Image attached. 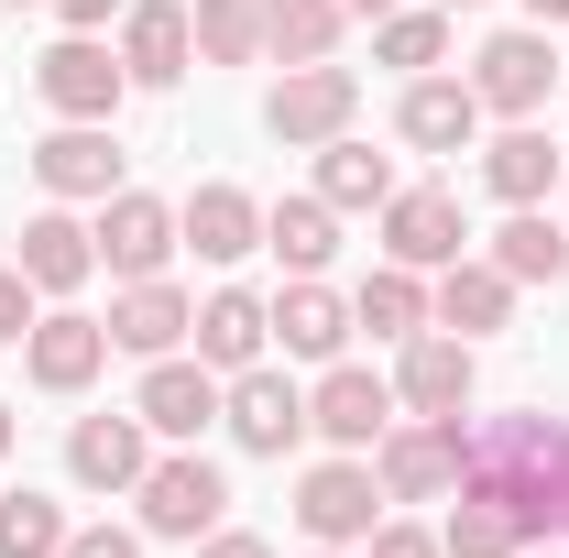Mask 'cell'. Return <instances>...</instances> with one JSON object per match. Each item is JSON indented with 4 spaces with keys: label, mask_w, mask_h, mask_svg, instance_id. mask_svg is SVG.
Returning <instances> with one entry per match:
<instances>
[{
    "label": "cell",
    "mask_w": 569,
    "mask_h": 558,
    "mask_svg": "<svg viewBox=\"0 0 569 558\" xmlns=\"http://www.w3.org/2000/svg\"><path fill=\"white\" fill-rule=\"evenodd\" d=\"M296 526H307L318 548H361V537L383 526V482H372V460H361V449L318 460V471L296 482Z\"/></svg>",
    "instance_id": "obj_1"
},
{
    "label": "cell",
    "mask_w": 569,
    "mask_h": 558,
    "mask_svg": "<svg viewBox=\"0 0 569 558\" xmlns=\"http://www.w3.org/2000/svg\"><path fill=\"white\" fill-rule=\"evenodd\" d=\"M372 482H383V504H438V492L460 482V417L383 427L372 438Z\"/></svg>",
    "instance_id": "obj_2"
},
{
    "label": "cell",
    "mask_w": 569,
    "mask_h": 558,
    "mask_svg": "<svg viewBox=\"0 0 569 558\" xmlns=\"http://www.w3.org/2000/svg\"><path fill=\"white\" fill-rule=\"evenodd\" d=\"M132 492H142V526H153V537H187V548H198L219 515H230V482H219V460H198V449L153 460Z\"/></svg>",
    "instance_id": "obj_3"
},
{
    "label": "cell",
    "mask_w": 569,
    "mask_h": 558,
    "mask_svg": "<svg viewBox=\"0 0 569 558\" xmlns=\"http://www.w3.org/2000/svg\"><path fill=\"white\" fill-rule=\"evenodd\" d=\"M33 88H44L67 121H110V110L132 99V67H121V44H99V33H67V44H44Z\"/></svg>",
    "instance_id": "obj_4"
},
{
    "label": "cell",
    "mask_w": 569,
    "mask_h": 558,
    "mask_svg": "<svg viewBox=\"0 0 569 558\" xmlns=\"http://www.w3.org/2000/svg\"><path fill=\"white\" fill-rule=\"evenodd\" d=\"M351 110H361V77L318 56V67H284V88L263 99V132H274V142H340Z\"/></svg>",
    "instance_id": "obj_5"
},
{
    "label": "cell",
    "mask_w": 569,
    "mask_h": 558,
    "mask_svg": "<svg viewBox=\"0 0 569 558\" xmlns=\"http://www.w3.org/2000/svg\"><path fill=\"white\" fill-rule=\"evenodd\" d=\"M460 241H471V219H460L449 187H395V198H383V252H395L406 275H449Z\"/></svg>",
    "instance_id": "obj_6"
},
{
    "label": "cell",
    "mask_w": 569,
    "mask_h": 558,
    "mask_svg": "<svg viewBox=\"0 0 569 558\" xmlns=\"http://www.w3.org/2000/svg\"><path fill=\"white\" fill-rule=\"evenodd\" d=\"M88 241H99V263H110L121 285L164 275V252H187V241H176V209H164V198H142V187H110Z\"/></svg>",
    "instance_id": "obj_7"
},
{
    "label": "cell",
    "mask_w": 569,
    "mask_h": 558,
    "mask_svg": "<svg viewBox=\"0 0 569 558\" xmlns=\"http://www.w3.org/2000/svg\"><path fill=\"white\" fill-rule=\"evenodd\" d=\"M219 427H230L252 460H284V449L307 438V395H296L284 372H263V361H252V372H230V395H219Z\"/></svg>",
    "instance_id": "obj_8"
},
{
    "label": "cell",
    "mask_w": 569,
    "mask_h": 558,
    "mask_svg": "<svg viewBox=\"0 0 569 558\" xmlns=\"http://www.w3.org/2000/svg\"><path fill=\"white\" fill-rule=\"evenodd\" d=\"M548 88H559V56H548V33H493V44L471 56V99H482V110H503V121L548 110Z\"/></svg>",
    "instance_id": "obj_9"
},
{
    "label": "cell",
    "mask_w": 569,
    "mask_h": 558,
    "mask_svg": "<svg viewBox=\"0 0 569 558\" xmlns=\"http://www.w3.org/2000/svg\"><path fill=\"white\" fill-rule=\"evenodd\" d=\"M307 427H318L329 449H372V438L395 427V383H383V372H351V361H329V383L307 395Z\"/></svg>",
    "instance_id": "obj_10"
},
{
    "label": "cell",
    "mask_w": 569,
    "mask_h": 558,
    "mask_svg": "<svg viewBox=\"0 0 569 558\" xmlns=\"http://www.w3.org/2000/svg\"><path fill=\"white\" fill-rule=\"evenodd\" d=\"M22 361H33V383H44V395H88V383H99V361H110V318L56 307V318H33Z\"/></svg>",
    "instance_id": "obj_11"
},
{
    "label": "cell",
    "mask_w": 569,
    "mask_h": 558,
    "mask_svg": "<svg viewBox=\"0 0 569 558\" xmlns=\"http://www.w3.org/2000/svg\"><path fill=\"white\" fill-rule=\"evenodd\" d=\"M121 67H132V88H176V77L198 67V22L176 0H132L121 11Z\"/></svg>",
    "instance_id": "obj_12"
},
{
    "label": "cell",
    "mask_w": 569,
    "mask_h": 558,
    "mask_svg": "<svg viewBox=\"0 0 569 558\" xmlns=\"http://www.w3.org/2000/svg\"><path fill=\"white\" fill-rule=\"evenodd\" d=\"M427 318H438L449 340H493L503 318H515V275H503V263H471V252H460L449 275L427 285Z\"/></svg>",
    "instance_id": "obj_13"
},
{
    "label": "cell",
    "mask_w": 569,
    "mask_h": 558,
    "mask_svg": "<svg viewBox=\"0 0 569 558\" xmlns=\"http://www.w3.org/2000/svg\"><path fill=\"white\" fill-rule=\"evenodd\" d=\"M395 395H406L417 417H471V340L417 329V340H406V361H395Z\"/></svg>",
    "instance_id": "obj_14"
},
{
    "label": "cell",
    "mask_w": 569,
    "mask_h": 558,
    "mask_svg": "<svg viewBox=\"0 0 569 558\" xmlns=\"http://www.w3.org/2000/svg\"><path fill=\"white\" fill-rule=\"evenodd\" d=\"M132 417L153 427V438H198V427H219V372H209V361H176V350H164V361L142 372Z\"/></svg>",
    "instance_id": "obj_15"
},
{
    "label": "cell",
    "mask_w": 569,
    "mask_h": 558,
    "mask_svg": "<svg viewBox=\"0 0 569 558\" xmlns=\"http://www.w3.org/2000/svg\"><path fill=\"white\" fill-rule=\"evenodd\" d=\"M67 471H77L88 492H132L142 471H153V427H142V417H77Z\"/></svg>",
    "instance_id": "obj_16"
},
{
    "label": "cell",
    "mask_w": 569,
    "mask_h": 558,
    "mask_svg": "<svg viewBox=\"0 0 569 558\" xmlns=\"http://www.w3.org/2000/svg\"><path fill=\"white\" fill-rule=\"evenodd\" d=\"M187 340H198V361H209V372H252V361H263V340H274V307H263L252 285H219L209 307H198V329H187Z\"/></svg>",
    "instance_id": "obj_17"
},
{
    "label": "cell",
    "mask_w": 569,
    "mask_h": 558,
    "mask_svg": "<svg viewBox=\"0 0 569 558\" xmlns=\"http://www.w3.org/2000/svg\"><path fill=\"white\" fill-rule=\"evenodd\" d=\"M176 241H187L198 263H241V252H263V198H241V187H198V198L176 209Z\"/></svg>",
    "instance_id": "obj_18"
},
{
    "label": "cell",
    "mask_w": 569,
    "mask_h": 558,
    "mask_svg": "<svg viewBox=\"0 0 569 558\" xmlns=\"http://www.w3.org/2000/svg\"><path fill=\"white\" fill-rule=\"evenodd\" d=\"M395 132L417 142V153H471V132H482L471 77H417V88H406V110H395Z\"/></svg>",
    "instance_id": "obj_19"
},
{
    "label": "cell",
    "mask_w": 569,
    "mask_h": 558,
    "mask_svg": "<svg viewBox=\"0 0 569 558\" xmlns=\"http://www.w3.org/2000/svg\"><path fill=\"white\" fill-rule=\"evenodd\" d=\"M33 176H44L56 198H110V187H121L110 121H67V132H44V142H33Z\"/></svg>",
    "instance_id": "obj_20"
},
{
    "label": "cell",
    "mask_w": 569,
    "mask_h": 558,
    "mask_svg": "<svg viewBox=\"0 0 569 558\" xmlns=\"http://www.w3.org/2000/svg\"><path fill=\"white\" fill-rule=\"evenodd\" d=\"M187 329H198V307H187L164 275H142V285H121V296H110V350H142V361H164Z\"/></svg>",
    "instance_id": "obj_21"
},
{
    "label": "cell",
    "mask_w": 569,
    "mask_h": 558,
    "mask_svg": "<svg viewBox=\"0 0 569 558\" xmlns=\"http://www.w3.org/2000/svg\"><path fill=\"white\" fill-rule=\"evenodd\" d=\"M11 263L33 275V296H77V285L99 275V241H88L67 209H44V219H22V252H11Z\"/></svg>",
    "instance_id": "obj_22"
},
{
    "label": "cell",
    "mask_w": 569,
    "mask_h": 558,
    "mask_svg": "<svg viewBox=\"0 0 569 558\" xmlns=\"http://www.w3.org/2000/svg\"><path fill=\"white\" fill-rule=\"evenodd\" d=\"M274 340L296 350V361H340V340H351V296H329L318 275H296L274 296Z\"/></svg>",
    "instance_id": "obj_23"
},
{
    "label": "cell",
    "mask_w": 569,
    "mask_h": 558,
    "mask_svg": "<svg viewBox=\"0 0 569 558\" xmlns=\"http://www.w3.org/2000/svg\"><path fill=\"white\" fill-rule=\"evenodd\" d=\"M263 252H274L284 275H318V263L340 252V209H329V198H274V209H263Z\"/></svg>",
    "instance_id": "obj_24"
},
{
    "label": "cell",
    "mask_w": 569,
    "mask_h": 558,
    "mask_svg": "<svg viewBox=\"0 0 569 558\" xmlns=\"http://www.w3.org/2000/svg\"><path fill=\"white\" fill-rule=\"evenodd\" d=\"M482 187H493L503 209H537V198L559 187V153H548V132H526V121H515L503 142H482Z\"/></svg>",
    "instance_id": "obj_25"
},
{
    "label": "cell",
    "mask_w": 569,
    "mask_h": 558,
    "mask_svg": "<svg viewBox=\"0 0 569 558\" xmlns=\"http://www.w3.org/2000/svg\"><path fill=\"white\" fill-rule=\"evenodd\" d=\"M493 263H503L515 285H569V230H559L548 209H515V219L493 230Z\"/></svg>",
    "instance_id": "obj_26"
},
{
    "label": "cell",
    "mask_w": 569,
    "mask_h": 558,
    "mask_svg": "<svg viewBox=\"0 0 569 558\" xmlns=\"http://www.w3.org/2000/svg\"><path fill=\"white\" fill-rule=\"evenodd\" d=\"M340 0H263V56H284V67H318L329 44H340Z\"/></svg>",
    "instance_id": "obj_27"
},
{
    "label": "cell",
    "mask_w": 569,
    "mask_h": 558,
    "mask_svg": "<svg viewBox=\"0 0 569 558\" xmlns=\"http://www.w3.org/2000/svg\"><path fill=\"white\" fill-rule=\"evenodd\" d=\"M318 198H329V209H383V198H395V165H383V153H372V142H318Z\"/></svg>",
    "instance_id": "obj_28"
},
{
    "label": "cell",
    "mask_w": 569,
    "mask_h": 558,
    "mask_svg": "<svg viewBox=\"0 0 569 558\" xmlns=\"http://www.w3.org/2000/svg\"><path fill=\"white\" fill-rule=\"evenodd\" d=\"M351 329H372V340H417V329H427V285L406 275V263L361 275V296H351Z\"/></svg>",
    "instance_id": "obj_29"
},
{
    "label": "cell",
    "mask_w": 569,
    "mask_h": 558,
    "mask_svg": "<svg viewBox=\"0 0 569 558\" xmlns=\"http://www.w3.org/2000/svg\"><path fill=\"white\" fill-rule=\"evenodd\" d=\"M372 56H383V67H438V56H449V11H438V0H417V11H406V0H395V11H383V22H372Z\"/></svg>",
    "instance_id": "obj_30"
},
{
    "label": "cell",
    "mask_w": 569,
    "mask_h": 558,
    "mask_svg": "<svg viewBox=\"0 0 569 558\" xmlns=\"http://www.w3.org/2000/svg\"><path fill=\"white\" fill-rule=\"evenodd\" d=\"M438 548H449V558H526V526L503 515L493 492H460V515L438 526Z\"/></svg>",
    "instance_id": "obj_31"
},
{
    "label": "cell",
    "mask_w": 569,
    "mask_h": 558,
    "mask_svg": "<svg viewBox=\"0 0 569 558\" xmlns=\"http://www.w3.org/2000/svg\"><path fill=\"white\" fill-rule=\"evenodd\" d=\"M187 22H198V56L209 67H252L263 56V0H198Z\"/></svg>",
    "instance_id": "obj_32"
},
{
    "label": "cell",
    "mask_w": 569,
    "mask_h": 558,
    "mask_svg": "<svg viewBox=\"0 0 569 558\" xmlns=\"http://www.w3.org/2000/svg\"><path fill=\"white\" fill-rule=\"evenodd\" d=\"M0 558H67V515H56V492H0Z\"/></svg>",
    "instance_id": "obj_33"
},
{
    "label": "cell",
    "mask_w": 569,
    "mask_h": 558,
    "mask_svg": "<svg viewBox=\"0 0 569 558\" xmlns=\"http://www.w3.org/2000/svg\"><path fill=\"white\" fill-rule=\"evenodd\" d=\"M33 318H44V307H33V275H22V263H0V350L33 340Z\"/></svg>",
    "instance_id": "obj_34"
},
{
    "label": "cell",
    "mask_w": 569,
    "mask_h": 558,
    "mask_svg": "<svg viewBox=\"0 0 569 558\" xmlns=\"http://www.w3.org/2000/svg\"><path fill=\"white\" fill-rule=\"evenodd\" d=\"M361 558H449V548H438L427 526H372V537H361Z\"/></svg>",
    "instance_id": "obj_35"
},
{
    "label": "cell",
    "mask_w": 569,
    "mask_h": 558,
    "mask_svg": "<svg viewBox=\"0 0 569 558\" xmlns=\"http://www.w3.org/2000/svg\"><path fill=\"white\" fill-rule=\"evenodd\" d=\"M67 558H142L132 526H67Z\"/></svg>",
    "instance_id": "obj_36"
},
{
    "label": "cell",
    "mask_w": 569,
    "mask_h": 558,
    "mask_svg": "<svg viewBox=\"0 0 569 558\" xmlns=\"http://www.w3.org/2000/svg\"><path fill=\"white\" fill-rule=\"evenodd\" d=\"M198 558H274V548H263V537H241V526H209V548H198Z\"/></svg>",
    "instance_id": "obj_37"
},
{
    "label": "cell",
    "mask_w": 569,
    "mask_h": 558,
    "mask_svg": "<svg viewBox=\"0 0 569 558\" xmlns=\"http://www.w3.org/2000/svg\"><path fill=\"white\" fill-rule=\"evenodd\" d=\"M110 11H121V0H56V22H67V33H99Z\"/></svg>",
    "instance_id": "obj_38"
},
{
    "label": "cell",
    "mask_w": 569,
    "mask_h": 558,
    "mask_svg": "<svg viewBox=\"0 0 569 558\" xmlns=\"http://www.w3.org/2000/svg\"><path fill=\"white\" fill-rule=\"evenodd\" d=\"M526 22H537V33H548V22H569V0H526Z\"/></svg>",
    "instance_id": "obj_39"
},
{
    "label": "cell",
    "mask_w": 569,
    "mask_h": 558,
    "mask_svg": "<svg viewBox=\"0 0 569 558\" xmlns=\"http://www.w3.org/2000/svg\"><path fill=\"white\" fill-rule=\"evenodd\" d=\"M340 11H372V22H383V11H395V0H340Z\"/></svg>",
    "instance_id": "obj_40"
},
{
    "label": "cell",
    "mask_w": 569,
    "mask_h": 558,
    "mask_svg": "<svg viewBox=\"0 0 569 558\" xmlns=\"http://www.w3.org/2000/svg\"><path fill=\"white\" fill-rule=\"evenodd\" d=\"M0 460H11V406H0Z\"/></svg>",
    "instance_id": "obj_41"
},
{
    "label": "cell",
    "mask_w": 569,
    "mask_h": 558,
    "mask_svg": "<svg viewBox=\"0 0 569 558\" xmlns=\"http://www.w3.org/2000/svg\"><path fill=\"white\" fill-rule=\"evenodd\" d=\"M438 11H482V0H438Z\"/></svg>",
    "instance_id": "obj_42"
},
{
    "label": "cell",
    "mask_w": 569,
    "mask_h": 558,
    "mask_svg": "<svg viewBox=\"0 0 569 558\" xmlns=\"http://www.w3.org/2000/svg\"><path fill=\"white\" fill-rule=\"evenodd\" d=\"M526 558H559V548H526Z\"/></svg>",
    "instance_id": "obj_43"
},
{
    "label": "cell",
    "mask_w": 569,
    "mask_h": 558,
    "mask_svg": "<svg viewBox=\"0 0 569 558\" xmlns=\"http://www.w3.org/2000/svg\"><path fill=\"white\" fill-rule=\"evenodd\" d=\"M318 558H329V548H318Z\"/></svg>",
    "instance_id": "obj_44"
}]
</instances>
